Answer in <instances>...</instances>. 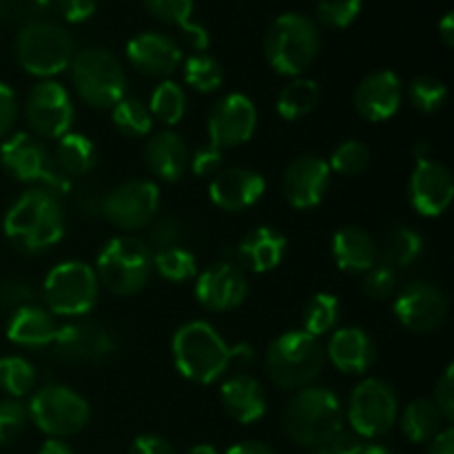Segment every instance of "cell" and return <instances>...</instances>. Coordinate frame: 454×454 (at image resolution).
Masks as SVG:
<instances>
[{
    "instance_id": "35",
    "label": "cell",
    "mask_w": 454,
    "mask_h": 454,
    "mask_svg": "<svg viewBox=\"0 0 454 454\" xmlns=\"http://www.w3.org/2000/svg\"><path fill=\"white\" fill-rule=\"evenodd\" d=\"M149 111L158 122L173 124L180 122L186 114V93L180 84L171 82V80H162V82L155 87V91L151 93L149 100Z\"/></svg>"
},
{
    "instance_id": "4",
    "label": "cell",
    "mask_w": 454,
    "mask_h": 454,
    "mask_svg": "<svg viewBox=\"0 0 454 454\" xmlns=\"http://www.w3.org/2000/svg\"><path fill=\"white\" fill-rule=\"evenodd\" d=\"M322 35L313 18L286 12L270 22L264 38V56L279 75L300 78L317 58Z\"/></svg>"
},
{
    "instance_id": "22",
    "label": "cell",
    "mask_w": 454,
    "mask_h": 454,
    "mask_svg": "<svg viewBox=\"0 0 454 454\" xmlns=\"http://www.w3.org/2000/svg\"><path fill=\"white\" fill-rule=\"evenodd\" d=\"M127 58L140 74L149 78H168L182 62V49L171 35L145 31L127 43Z\"/></svg>"
},
{
    "instance_id": "44",
    "label": "cell",
    "mask_w": 454,
    "mask_h": 454,
    "mask_svg": "<svg viewBox=\"0 0 454 454\" xmlns=\"http://www.w3.org/2000/svg\"><path fill=\"white\" fill-rule=\"evenodd\" d=\"M142 3L158 20L177 25L182 31L191 25L195 0H142Z\"/></svg>"
},
{
    "instance_id": "20",
    "label": "cell",
    "mask_w": 454,
    "mask_h": 454,
    "mask_svg": "<svg viewBox=\"0 0 454 454\" xmlns=\"http://www.w3.org/2000/svg\"><path fill=\"white\" fill-rule=\"evenodd\" d=\"M331 186V167L317 155H300L288 164L282 180V191L293 208L317 207Z\"/></svg>"
},
{
    "instance_id": "17",
    "label": "cell",
    "mask_w": 454,
    "mask_h": 454,
    "mask_svg": "<svg viewBox=\"0 0 454 454\" xmlns=\"http://www.w3.org/2000/svg\"><path fill=\"white\" fill-rule=\"evenodd\" d=\"M395 315L408 331L430 333L446 322L448 297L434 284L412 282L399 291Z\"/></svg>"
},
{
    "instance_id": "53",
    "label": "cell",
    "mask_w": 454,
    "mask_h": 454,
    "mask_svg": "<svg viewBox=\"0 0 454 454\" xmlns=\"http://www.w3.org/2000/svg\"><path fill=\"white\" fill-rule=\"evenodd\" d=\"M18 115V102L16 93L9 84L0 82V137L7 136L12 127L16 124Z\"/></svg>"
},
{
    "instance_id": "54",
    "label": "cell",
    "mask_w": 454,
    "mask_h": 454,
    "mask_svg": "<svg viewBox=\"0 0 454 454\" xmlns=\"http://www.w3.org/2000/svg\"><path fill=\"white\" fill-rule=\"evenodd\" d=\"M60 13L69 22H82L93 16L98 7V0H58Z\"/></svg>"
},
{
    "instance_id": "6",
    "label": "cell",
    "mask_w": 454,
    "mask_h": 454,
    "mask_svg": "<svg viewBox=\"0 0 454 454\" xmlns=\"http://www.w3.org/2000/svg\"><path fill=\"white\" fill-rule=\"evenodd\" d=\"M153 273V251L140 238L120 235L109 239L98 253L96 275L114 295L129 297L140 293Z\"/></svg>"
},
{
    "instance_id": "50",
    "label": "cell",
    "mask_w": 454,
    "mask_h": 454,
    "mask_svg": "<svg viewBox=\"0 0 454 454\" xmlns=\"http://www.w3.org/2000/svg\"><path fill=\"white\" fill-rule=\"evenodd\" d=\"M189 167L191 171L200 177L215 176V173L222 168V151L213 145L200 146V149L191 155Z\"/></svg>"
},
{
    "instance_id": "55",
    "label": "cell",
    "mask_w": 454,
    "mask_h": 454,
    "mask_svg": "<svg viewBox=\"0 0 454 454\" xmlns=\"http://www.w3.org/2000/svg\"><path fill=\"white\" fill-rule=\"evenodd\" d=\"M129 454H176L171 443L160 434H140L136 442L131 443Z\"/></svg>"
},
{
    "instance_id": "15",
    "label": "cell",
    "mask_w": 454,
    "mask_h": 454,
    "mask_svg": "<svg viewBox=\"0 0 454 454\" xmlns=\"http://www.w3.org/2000/svg\"><path fill=\"white\" fill-rule=\"evenodd\" d=\"M51 346L67 364H100L118 348L114 333L96 322H71L58 328Z\"/></svg>"
},
{
    "instance_id": "23",
    "label": "cell",
    "mask_w": 454,
    "mask_h": 454,
    "mask_svg": "<svg viewBox=\"0 0 454 454\" xmlns=\"http://www.w3.org/2000/svg\"><path fill=\"white\" fill-rule=\"evenodd\" d=\"M402 105V80L390 69L372 71L355 89V109L368 122L393 118Z\"/></svg>"
},
{
    "instance_id": "41",
    "label": "cell",
    "mask_w": 454,
    "mask_h": 454,
    "mask_svg": "<svg viewBox=\"0 0 454 454\" xmlns=\"http://www.w3.org/2000/svg\"><path fill=\"white\" fill-rule=\"evenodd\" d=\"M371 164V149L359 140H344L331 155L328 167L341 176H359Z\"/></svg>"
},
{
    "instance_id": "60",
    "label": "cell",
    "mask_w": 454,
    "mask_h": 454,
    "mask_svg": "<svg viewBox=\"0 0 454 454\" xmlns=\"http://www.w3.org/2000/svg\"><path fill=\"white\" fill-rule=\"evenodd\" d=\"M359 454H393V450L384 446V443H371V446H364Z\"/></svg>"
},
{
    "instance_id": "28",
    "label": "cell",
    "mask_w": 454,
    "mask_h": 454,
    "mask_svg": "<svg viewBox=\"0 0 454 454\" xmlns=\"http://www.w3.org/2000/svg\"><path fill=\"white\" fill-rule=\"evenodd\" d=\"M333 257L346 273H366L380 262V247L362 226H344L333 238Z\"/></svg>"
},
{
    "instance_id": "33",
    "label": "cell",
    "mask_w": 454,
    "mask_h": 454,
    "mask_svg": "<svg viewBox=\"0 0 454 454\" xmlns=\"http://www.w3.org/2000/svg\"><path fill=\"white\" fill-rule=\"evenodd\" d=\"M319 102V84L310 78H293L279 91L275 109L284 120H300L309 115Z\"/></svg>"
},
{
    "instance_id": "36",
    "label": "cell",
    "mask_w": 454,
    "mask_h": 454,
    "mask_svg": "<svg viewBox=\"0 0 454 454\" xmlns=\"http://www.w3.org/2000/svg\"><path fill=\"white\" fill-rule=\"evenodd\" d=\"M153 269L167 282L180 284L195 278V273H198V260H195V255L189 248L171 247L153 253Z\"/></svg>"
},
{
    "instance_id": "47",
    "label": "cell",
    "mask_w": 454,
    "mask_h": 454,
    "mask_svg": "<svg viewBox=\"0 0 454 454\" xmlns=\"http://www.w3.org/2000/svg\"><path fill=\"white\" fill-rule=\"evenodd\" d=\"M38 301V293L25 279H0V309L16 313Z\"/></svg>"
},
{
    "instance_id": "16",
    "label": "cell",
    "mask_w": 454,
    "mask_h": 454,
    "mask_svg": "<svg viewBox=\"0 0 454 454\" xmlns=\"http://www.w3.org/2000/svg\"><path fill=\"white\" fill-rule=\"evenodd\" d=\"M257 127V109L244 93H229L215 102L208 115V137L217 149H231L248 142Z\"/></svg>"
},
{
    "instance_id": "9",
    "label": "cell",
    "mask_w": 454,
    "mask_h": 454,
    "mask_svg": "<svg viewBox=\"0 0 454 454\" xmlns=\"http://www.w3.org/2000/svg\"><path fill=\"white\" fill-rule=\"evenodd\" d=\"M0 164L12 177L38 189L51 191L53 195H67L74 189V180L58 168L43 140L31 133H13L0 146Z\"/></svg>"
},
{
    "instance_id": "43",
    "label": "cell",
    "mask_w": 454,
    "mask_h": 454,
    "mask_svg": "<svg viewBox=\"0 0 454 454\" xmlns=\"http://www.w3.org/2000/svg\"><path fill=\"white\" fill-rule=\"evenodd\" d=\"M29 421V412H27L25 403L18 399H3L0 402V446H9L16 442L27 428Z\"/></svg>"
},
{
    "instance_id": "42",
    "label": "cell",
    "mask_w": 454,
    "mask_h": 454,
    "mask_svg": "<svg viewBox=\"0 0 454 454\" xmlns=\"http://www.w3.org/2000/svg\"><path fill=\"white\" fill-rule=\"evenodd\" d=\"M364 0H317L315 16L317 22L331 29H346L362 13Z\"/></svg>"
},
{
    "instance_id": "51",
    "label": "cell",
    "mask_w": 454,
    "mask_h": 454,
    "mask_svg": "<svg viewBox=\"0 0 454 454\" xmlns=\"http://www.w3.org/2000/svg\"><path fill=\"white\" fill-rule=\"evenodd\" d=\"M74 193L75 208L80 215L84 217H98L102 215V204H105V195L98 186H82V189H71Z\"/></svg>"
},
{
    "instance_id": "27",
    "label": "cell",
    "mask_w": 454,
    "mask_h": 454,
    "mask_svg": "<svg viewBox=\"0 0 454 454\" xmlns=\"http://www.w3.org/2000/svg\"><path fill=\"white\" fill-rule=\"evenodd\" d=\"M286 255V238L270 226H257L242 238L238 257L244 269L253 273H269L278 269Z\"/></svg>"
},
{
    "instance_id": "21",
    "label": "cell",
    "mask_w": 454,
    "mask_h": 454,
    "mask_svg": "<svg viewBox=\"0 0 454 454\" xmlns=\"http://www.w3.org/2000/svg\"><path fill=\"white\" fill-rule=\"evenodd\" d=\"M266 193V180L262 173L255 168L247 167H229L220 168L213 176L211 186H208V195H211L213 204L220 207L222 211L239 213L251 208L262 200Z\"/></svg>"
},
{
    "instance_id": "45",
    "label": "cell",
    "mask_w": 454,
    "mask_h": 454,
    "mask_svg": "<svg viewBox=\"0 0 454 454\" xmlns=\"http://www.w3.org/2000/svg\"><path fill=\"white\" fill-rule=\"evenodd\" d=\"M149 238L145 239L149 244L151 251H162V248L180 247L182 238H184V222L177 215H167L158 222H151Z\"/></svg>"
},
{
    "instance_id": "32",
    "label": "cell",
    "mask_w": 454,
    "mask_h": 454,
    "mask_svg": "<svg viewBox=\"0 0 454 454\" xmlns=\"http://www.w3.org/2000/svg\"><path fill=\"white\" fill-rule=\"evenodd\" d=\"M424 253V238L411 226H395L388 231L381 251V262L395 270L412 266Z\"/></svg>"
},
{
    "instance_id": "1",
    "label": "cell",
    "mask_w": 454,
    "mask_h": 454,
    "mask_svg": "<svg viewBox=\"0 0 454 454\" xmlns=\"http://www.w3.org/2000/svg\"><path fill=\"white\" fill-rule=\"evenodd\" d=\"M171 355L180 375L195 384H213L224 377L231 366L248 368L255 359L251 346H229L207 322H189L177 328Z\"/></svg>"
},
{
    "instance_id": "3",
    "label": "cell",
    "mask_w": 454,
    "mask_h": 454,
    "mask_svg": "<svg viewBox=\"0 0 454 454\" xmlns=\"http://www.w3.org/2000/svg\"><path fill=\"white\" fill-rule=\"evenodd\" d=\"M284 430L304 448H319L344 430V406L331 388L306 386L284 408Z\"/></svg>"
},
{
    "instance_id": "8",
    "label": "cell",
    "mask_w": 454,
    "mask_h": 454,
    "mask_svg": "<svg viewBox=\"0 0 454 454\" xmlns=\"http://www.w3.org/2000/svg\"><path fill=\"white\" fill-rule=\"evenodd\" d=\"M16 60L27 74L51 78L69 69L74 60V38L58 22L31 20L20 27L13 43Z\"/></svg>"
},
{
    "instance_id": "56",
    "label": "cell",
    "mask_w": 454,
    "mask_h": 454,
    "mask_svg": "<svg viewBox=\"0 0 454 454\" xmlns=\"http://www.w3.org/2000/svg\"><path fill=\"white\" fill-rule=\"evenodd\" d=\"M426 454H454V433L452 428L442 430L434 439H430L428 452Z\"/></svg>"
},
{
    "instance_id": "14",
    "label": "cell",
    "mask_w": 454,
    "mask_h": 454,
    "mask_svg": "<svg viewBox=\"0 0 454 454\" xmlns=\"http://www.w3.org/2000/svg\"><path fill=\"white\" fill-rule=\"evenodd\" d=\"M25 115L35 136L58 140L69 133L74 122V102L60 82L43 80L27 96Z\"/></svg>"
},
{
    "instance_id": "61",
    "label": "cell",
    "mask_w": 454,
    "mask_h": 454,
    "mask_svg": "<svg viewBox=\"0 0 454 454\" xmlns=\"http://www.w3.org/2000/svg\"><path fill=\"white\" fill-rule=\"evenodd\" d=\"M186 454H217L213 446H207V443H200V446H193Z\"/></svg>"
},
{
    "instance_id": "59",
    "label": "cell",
    "mask_w": 454,
    "mask_h": 454,
    "mask_svg": "<svg viewBox=\"0 0 454 454\" xmlns=\"http://www.w3.org/2000/svg\"><path fill=\"white\" fill-rule=\"evenodd\" d=\"M439 34H442L443 43H446L448 47H452V43H454V16L452 13H446V16L442 18V22H439Z\"/></svg>"
},
{
    "instance_id": "11",
    "label": "cell",
    "mask_w": 454,
    "mask_h": 454,
    "mask_svg": "<svg viewBox=\"0 0 454 454\" xmlns=\"http://www.w3.org/2000/svg\"><path fill=\"white\" fill-rule=\"evenodd\" d=\"M27 412H29V419L34 421L35 428L43 430L51 439L78 434L91 417L87 399L62 384H49L35 390L31 395Z\"/></svg>"
},
{
    "instance_id": "52",
    "label": "cell",
    "mask_w": 454,
    "mask_h": 454,
    "mask_svg": "<svg viewBox=\"0 0 454 454\" xmlns=\"http://www.w3.org/2000/svg\"><path fill=\"white\" fill-rule=\"evenodd\" d=\"M362 448H364L362 437H357L355 433H346V430H341V433H337L328 443H324V446L319 448H313V452L310 454H359L362 452Z\"/></svg>"
},
{
    "instance_id": "7",
    "label": "cell",
    "mask_w": 454,
    "mask_h": 454,
    "mask_svg": "<svg viewBox=\"0 0 454 454\" xmlns=\"http://www.w3.org/2000/svg\"><path fill=\"white\" fill-rule=\"evenodd\" d=\"M75 93L93 109H111L127 91V74L115 53L105 47H84L69 65Z\"/></svg>"
},
{
    "instance_id": "12",
    "label": "cell",
    "mask_w": 454,
    "mask_h": 454,
    "mask_svg": "<svg viewBox=\"0 0 454 454\" xmlns=\"http://www.w3.org/2000/svg\"><path fill=\"white\" fill-rule=\"evenodd\" d=\"M399 403L393 386L381 380H364L348 402V421L357 437L375 439L397 424Z\"/></svg>"
},
{
    "instance_id": "31",
    "label": "cell",
    "mask_w": 454,
    "mask_h": 454,
    "mask_svg": "<svg viewBox=\"0 0 454 454\" xmlns=\"http://www.w3.org/2000/svg\"><path fill=\"white\" fill-rule=\"evenodd\" d=\"M443 417L434 402L430 399H415L402 412V433L408 442L426 443L442 433Z\"/></svg>"
},
{
    "instance_id": "46",
    "label": "cell",
    "mask_w": 454,
    "mask_h": 454,
    "mask_svg": "<svg viewBox=\"0 0 454 454\" xmlns=\"http://www.w3.org/2000/svg\"><path fill=\"white\" fill-rule=\"evenodd\" d=\"M395 288H397V270L384 262H377L364 273V291L372 300H386L393 295Z\"/></svg>"
},
{
    "instance_id": "34",
    "label": "cell",
    "mask_w": 454,
    "mask_h": 454,
    "mask_svg": "<svg viewBox=\"0 0 454 454\" xmlns=\"http://www.w3.org/2000/svg\"><path fill=\"white\" fill-rule=\"evenodd\" d=\"M114 127L124 137H145L153 129V115L140 98H122L111 106Z\"/></svg>"
},
{
    "instance_id": "57",
    "label": "cell",
    "mask_w": 454,
    "mask_h": 454,
    "mask_svg": "<svg viewBox=\"0 0 454 454\" xmlns=\"http://www.w3.org/2000/svg\"><path fill=\"white\" fill-rule=\"evenodd\" d=\"M226 454H275V450L262 442H239L231 446Z\"/></svg>"
},
{
    "instance_id": "40",
    "label": "cell",
    "mask_w": 454,
    "mask_h": 454,
    "mask_svg": "<svg viewBox=\"0 0 454 454\" xmlns=\"http://www.w3.org/2000/svg\"><path fill=\"white\" fill-rule=\"evenodd\" d=\"M408 98L424 114H437L448 102V87L443 80L433 75H419L408 87Z\"/></svg>"
},
{
    "instance_id": "48",
    "label": "cell",
    "mask_w": 454,
    "mask_h": 454,
    "mask_svg": "<svg viewBox=\"0 0 454 454\" xmlns=\"http://www.w3.org/2000/svg\"><path fill=\"white\" fill-rule=\"evenodd\" d=\"M49 7V0H0V22H31Z\"/></svg>"
},
{
    "instance_id": "29",
    "label": "cell",
    "mask_w": 454,
    "mask_h": 454,
    "mask_svg": "<svg viewBox=\"0 0 454 454\" xmlns=\"http://www.w3.org/2000/svg\"><path fill=\"white\" fill-rule=\"evenodd\" d=\"M56 319L49 310L43 306L31 304L25 309H18L12 313L7 324V337L16 346H25V348H40V346H49L56 337Z\"/></svg>"
},
{
    "instance_id": "18",
    "label": "cell",
    "mask_w": 454,
    "mask_h": 454,
    "mask_svg": "<svg viewBox=\"0 0 454 454\" xmlns=\"http://www.w3.org/2000/svg\"><path fill=\"white\" fill-rule=\"evenodd\" d=\"M408 198L419 215H442L454 198V182L446 164L433 158L417 160L408 184Z\"/></svg>"
},
{
    "instance_id": "5",
    "label": "cell",
    "mask_w": 454,
    "mask_h": 454,
    "mask_svg": "<svg viewBox=\"0 0 454 454\" xmlns=\"http://www.w3.org/2000/svg\"><path fill=\"white\" fill-rule=\"evenodd\" d=\"M326 364V350L319 337L306 331H288L266 350V372L282 390H301L313 386Z\"/></svg>"
},
{
    "instance_id": "39",
    "label": "cell",
    "mask_w": 454,
    "mask_h": 454,
    "mask_svg": "<svg viewBox=\"0 0 454 454\" xmlns=\"http://www.w3.org/2000/svg\"><path fill=\"white\" fill-rule=\"evenodd\" d=\"M184 80L191 89L200 93L217 91L224 82V71L220 62L208 53H195L184 62Z\"/></svg>"
},
{
    "instance_id": "58",
    "label": "cell",
    "mask_w": 454,
    "mask_h": 454,
    "mask_svg": "<svg viewBox=\"0 0 454 454\" xmlns=\"http://www.w3.org/2000/svg\"><path fill=\"white\" fill-rule=\"evenodd\" d=\"M38 454H75V452L74 448H71L67 442H62V439H47V442L40 446Z\"/></svg>"
},
{
    "instance_id": "25",
    "label": "cell",
    "mask_w": 454,
    "mask_h": 454,
    "mask_svg": "<svg viewBox=\"0 0 454 454\" xmlns=\"http://www.w3.org/2000/svg\"><path fill=\"white\" fill-rule=\"evenodd\" d=\"M222 406L226 415L238 424H253L266 412V393L255 377L247 372L229 377L220 388Z\"/></svg>"
},
{
    "instance_id": "10",
    "label": "cell",
    "mask_w": 454,
    "mask_h": 454,
    "mask_svg": "<svg viewBox=\"0 0 454 454\" xmlns=\"http://www.w3.org/2000/svg\"><path fill=\"white\" fill-rule=\"evenodd\" d=\"M96 270L78 260L62 262L53 266L44 278V301L49 313L60 317H84L98 304Z\"/></svg>"
},
{
    "instance_id": "2",
    "label": "cell",
    "mask_w": 454,
    "mask_h": 454,
    "mask_svg": "<svg viewBox=\"0 0 454 454\" xmlns=\"http://www.w3.org/2000/svg\"><path fill=\"white\" fill-rule=\"evenodd\" d=\"M9 242L22 253H43L65 235V211L47 189H29L9 207L3 222Z\"/></svg>"
},
{
    "instance_id": "30",
    "label": "cell",
    "mask_w": 454,
    "mask_h": 454,
    "mask_svg": "<svg viewBox=\"0 0 454 454\" xmlns=\"http://www.w3.org/2000/svg\"><path fill=\"white\" fill-rule=\"evenodd\" d=\"M53 160H56L58 168L74 180V177L87 176L96 168L98 153L96 146L87 136H82V133H65L62 137H58Z\"/></svg>"
},
{
    "instance_id": "24",
    "label": "cell",
    "mask_w": 454,
    "mask_h": 454,
    "mask_svg": "<svg viewBox=\"0 0 454 454\" xmlns=\"http://www.w3.org/2000/svg\"><path fill=\"white\" fill-rule=\"evenodd\" d=\"M333 366L344 375H364L375 364L377 350L366 331L357 326L340 328L326 346Z\"/></svg>"
},
{
    "instance_id": "19",
    "label": "cell",
    "mask_w": 454,
    "mask_h": 454,
    "mask_svg": "<svg viewBox=\"0 0 454 454\" xmlns=\"http://www.w3.org/2000/svg\"><path fill=\"white\" fill-rule=\"evenodd\" d=\"M248 282L242 266L235 262H215L195 282V297L200 304L213 313L233 310L247 300Z\"/></svg>"
},
{
    "instance_id": "49",
    "label": "cell",
    "mask_w": 454,
    "mask_h": 454,
    "mask_svg": "<svg viewBox=\"0 0 454 454\" xmlns=\"http://www.w3.org/2000/svg\"><path fill=\"white\" fill-rule=\"evenodd\" d=\"M434 406L439 408L442 417L446 421H452L454 417V368L452 364L443 371V375L437 380L434 386Z\"/></svg>"
},
{
    "instance_id": "13",
    "label": "cell",
    "mask_w": 454,
    "mask_h": 454,
    "mask_svg": "<svg viewBox=\"0 0 454 454\" xmlns=\"http://www.w3.org/2000/svg\"><path fill=\"white\" fill-rule=\"evenodd\" d=\"M160 208V189L149 180H127L105 195L102 215L124 231L146 229Z\"/></svg>"
},
{
    "instance_id": "26",
    "label": "cell",
    "mask_w": 454,
    "mask_h": 454,
    "mask_svg": "<svg viewBox=\"0 0 454 454\" xmlns=\"http://www.w3.org/2000/svg\"><path fill=\"white\" fill-rule=\"evenodd\" d=\"M189 149L176 131H160L145 146L146 168L164 182H177L189 168Z\"/></svg>"
},
{
    "instance_id": "37",
    "label": "cell",
    "mask_w": 454,
    "mask_h": 454,
    "mask_svg": "<svg viewBox=\"0 0 454 454\" xmlns=\"http://www.w3.org/2000/svg\"><path fill=\"white\" fill-rule=\"evenodd\" d=\"M337 319H340V300L331 293H317L306 301L301 322H304V331L309 335H324L331 328H335Z\"/></svg>"
},
{
    "instance_id": "38",
    "label": "cell",
    "mask_w": 454,
    "mask_h": 454,
    "mask_svg": "<svg viewBox=\"0 0 454 454\" xmlns=\"http://www.w3.org/2000/svg\"><path fill=\"white\" fill-rule=\"evenodd\" d=\"M0 388L12 399L29 395L35 388L34 364L18 355L0 359Z\"/></svg>"
}]
</instances>
